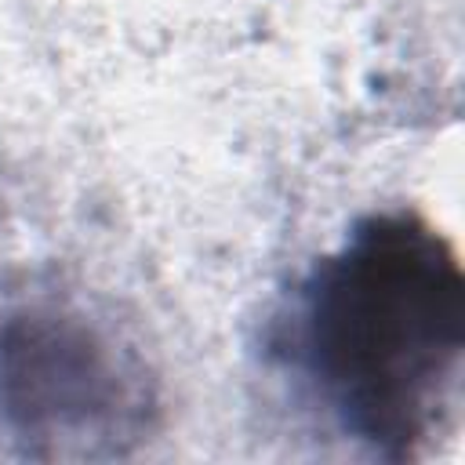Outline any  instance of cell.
<instances>
[{
  "label": "cell",
  "mask_w": 465,
  "mask_h": 465,
  "mask_svg": "<svg viewBox=\"0 0 465 465\" xmlns=\"http://www.w3.org/2000/svg\"><path fill=\"white\" fill-rule=\"evenodd\" d=\"M269 356L298 396L374 458H418L443 432L465 360V272L411 211L360 218L291 287Z\"/></svg>",
  "instance_id": "cell-1"
},
{
  "label": "cell",
  "mask_w": 465,
  "mask_h": 465,
  "mask_svg": "<svg viewBox=\"0 0 465 465\" xmlns=\"http://www.w3.org/2000/svg\"><path fill=\"white\" fill-rule=\"evenodd\" d=\"M145 356L105 320L62 302L0 316V429L36 458H116L153 432Z\"/></svg>",
  "instance_id": "cell-2"
}]
</instances>
